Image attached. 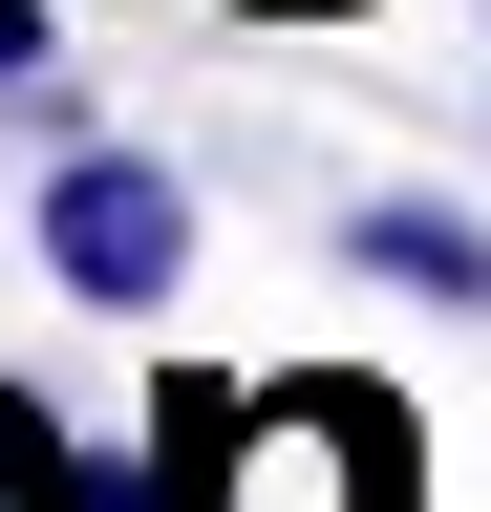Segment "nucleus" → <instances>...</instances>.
<instances>
[{
	"label": "nucleus",
	"mask_w": 491,
	"mask_h": 512,
	"mask_svg": "<svg viewBox=\"0 0 491 512\" xmlns=\"http://www.w3.org/2000/svg\"><path fill=\"white\" fill-rule=\"evenodd\" d=\"M22 256H43V299H86V320H171L193 299V171L171 150H43V192H22Z\"/></svg>",
	"instance_id": "nucleus-1"
},
{
	"label": "nucleus",
	"mask_w": 491,
	"mask_h": 512,
	"mask_svg": "<svg viewBox=\"0 0 491 512\" xmlns=\"http://www.w3.org/2000/svg\"><path fill=\"white\" fill-rule=\"evenodd\" d=\"M342 256H363L406 320H491V235L449 214V192H363V214H342Z\"/></svg>",
	"instance_id": "nucleus-2"
},
{
	"label": "nucleus",
	"mask_w": 491,
	"mask_h": 512,
	"mask_svg": "<svg viewBox=\"0 0 491 512\" xmlns=\"http://www.w3.org/2000/svg\"><path fill=\"white\" fill-rule=\"evenodd\" d=\"M0 512H107V470L43 427V384H0Z\"/></svg>",
	"instance_id": "nucleus-3"
},
{
	"label": "nucleus",
	"mask_w": 491,
	"mask_h": 512,
	"mask_svg": "<svg viewBox=\"0 0 491 512\" xmlns=\"http://www.w3.org/2000/svg\"><path fill=\"white\" fill-rule=\"evenodd\" d=\"M257 22H342V0H257Z\"/></svg>",
	"instance_id": "nucleus-4"
}]
</instances>
